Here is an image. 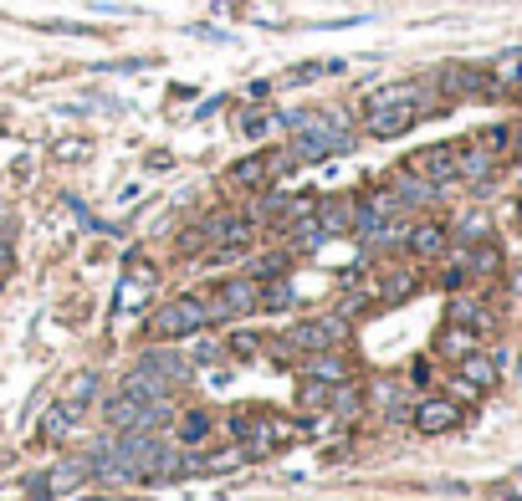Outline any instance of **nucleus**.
Here are the masks:
<instances>
[{
    "instance_id": "1",
    "label": "nucleus",
    "mask_w": 522,
    "mask_h": 501,
    "mask_svg": "<svg viewBox=\"0 0 522 501\" xmlns=\"http://www.w3.org/2000/svg\"><path fill=\"white\" fill-rule=\"evenodd\" d=\"M251 236H256V220L251 215H241V210H215V215H205L195 231L180 241V251H205V246H215V251H246Z\"/></svg>"
},
{
    "instance_id": "2",
    "label": "nucleus",
    "mask_w": 522,
    "mask_h": 501,
    "mask_svg": "<svg viewBox=\"0 0 522 501\" xmlns=\"http://www.w3.org/2000/svg\"><path fill=\"white\" fill-rule=\"evenodd\" d=\"M210 323V307L205 297H174L154 312V333L159 338H185V333H200Z\"/></svg>"
},
{
    "instance_id": "3",
    "label": "nucleus",
    "mask_w": 522,
    "mask_h": 501,
    "mask_svg": "<svg viewBox=\"0 0 522 501\" xmlns=\"http://www.w3.org/2000/svg\"><path fill=\"white\" fill-rule=\"evenodd\" d=\"M348 338V323L343 317H318V323H292L282 333V348H297V353H323V348H338Z\"/></svg>"
},
{
    "instance_id": "4",
    "label": "nucleus",
    "mask_w": 522,
    "mask_h": 501,
    "mask_svg": "<svg viewBox=\"0 0 522 501\" xmlns=\"http://www.w3.org/2000/svg\"><path fill=\"white\" fill-rule=\"evenodd\" d=\"M205 307H210V317H246V312H256V307H261L256 277H231V282H221V287L205 297Z\"/></svg>"
},
{
    "instance_id": "5",
    "label": "nucleus",
    "mask_w": 522,
    "mask_h": 501,
    "mask_svg": "<svg viewBox=\"0 0 522 501\" xmlns=\"http://www.w3.org/2000/svg\"><path fill=\"white\" fill-rule=\"evenodd\" d=\"M164 415H169V404H144V399H134V394H118V399L108 404V425H113V430H154Z\"/></svg>"
},
{
    "instance_id": "6",
    "label": "nucleus",
    "mask_w": 522,
    "mask_h": 501,
    "mask_svg": "<svg viewBox=\"0 0 522 501\" xmlns=\"http://www.w3.org/2000/svg\"><path fill=\"white\" fill-rule=\"evenodd\" d=\"M405 169H415L420 179H430V185H451L456 179V144H430V149L410 154Z\"/></svg>"
},
{
    "instance_id": "7",
    "label": "nucleus",
    "mask_w": 522,
    "mask_h": 501,
    "mask_svg": "<svg viewBox=\"0 0 522 501\" xmlns=\"http://www.w3.org/2000/svg\"><path fill=\"white\" fill-rule=\"evenodd\" d=\"M441 87H446L451 98H497V82L482 67H446L441 72Z\"/></svg>"
},
{
    "instance_id": "8",
    "label": "nucleus",
    "mask_w": 522,
    "mask_h": 501,
    "mask_svg": "<svg viewBox=\"0 0 522 501\" xmlns=\"http://www.w3.org/2000/svg\"><path fill=\"white\" fill-rule=\"evenodd\" d=\"M410 420H415L420 435H446V430L461 425V404L456 399H420Z\"/></svg>"
},
{
    "instance_id": "9",
    "label": "nucleus",
    "mask_w": 522,
    "mask_h": 501,
    "mask_svg": "<svg viewBox=\"0 0 522 501\" xmlns=\"http://www.w3.org/2000/svg\"><path fill=\"white\" fill-rule=\"evenodd\" d=\"M420 123V103H395V108H379V113H369V133L374 139H400V133H410Z\"/></svg>"
},
{
    "instance_id": "10",
    "label": "nucleus",
    "mask_w": 522,
    "mask_h": 501,
    "mask_svg": "<svg viewBox=\"0 0 522 501\" xmlns=\"http://www.w3.org/2000/svg\"><path fill=\"white\" fill-rule=\"evenodd\" d=\"M277 169H287V159H277V154H246V159L231 169V185H241V190H267V179H272Z\"/></svg>"
},
{
    "instance_id": "11",
    "label": "nucleus",
    "mask_w": 522,
    "mask_h": 501,
    "mask_svg": "<svg viewBox=\"0 0 522 501\" xmlns=\"http://www.w3.org/2000/svg\"><path fill=\"white\" fill-rule=\"evenodd\" d=\"M169 379L164 374H154L149 363L144 369H134V374H123V384H118V394H134V399H144V404H169Z\"/></svg>"
},
{
    "instance_id": "12",
    "label": "nucleus",
    "mask_w": 522,
    "mask_h": 501,
    "mask_svg": "<svg viewBox=\"0 0 522 501\" xmlns=\"http://www.w3.org/2000/svg\"><path fill=\"white\" fill-rule=\"evenodd\" d=\"M497 169V154L482 149V144H461L456 149V179H466V185H487Z\"/></svg>"
},
{
    "instance_id": "13",
    "label": "nucleus",
    "mask_w": 522,
    "mask_h": 501,
    "mask_svg": "<svg viewBox=\"0 0 522 501\" xmlns=\"http://www.w3.org/2000/svg\"><path fill=\"white\" fill-rule=\"evenodd\" d=\"M77 415H82V409H77L72 399H57V404L47 409V415H41V425H36V440H41V445H57V440H67V435H72V425H77Z\"/></svg>"
},
{
    "instance_id": "14",
    "label": "nucleus",
    "mask_w": 522,
    "mask_h": 501,
    "mask_svg": "<svg viewBox=\"0 0 522 501\" xmlns=\"http://www.w3.org/2000/svg\"><path fill=\"white\" fill-rule=\"evenodd\" d=\"M313 215H318V225H323V236H354V215H359V205L343 200V195H333V200H323Z\"/></svg>"
},
{
    "instance_id": "15",
    "label": "nucleus",
    "mask_w": 522,
    "mask_h": 501,
    "mask_svg": "<svg viewBox=\"0 0 522 501\" xmlns=\"http://www.w3.org/2000/svg\"><path fill=\"white\" fill-rule=\"evenodd\" d=\"M405 246L420 256V261H435V256H446V246H451V236H446V225H435V220H425V225H415V231L405 236Z\"/></svg>"
},
{
    "instance_id": "16",
    "label": "nucleus",
    "mask_w": 522,
    "mask_h": 501,
    "mask_svg": "<svg viewBox=\"0 0 522 501\" xmlns=\"http://www.w3.org/2000/svg\"><path fill=\"white\" fill-rule=\"evenodd\" d=\"M395 103H420V82H389V87H374V93L364 98V113L395 108Z\"/></svg>"
},
{
    "instance_id": "17",
    "label": "nucleus",
    "mask_w": 522,
    "mask_h": 501,
    "mask_svg": "<svg viewBox=\"0 0 522 501\" xmlns=\"http://www.w3.org/2000/svg\"><path fill=\"white\" fill-rule=\"evenodd\" d=\"M461 384H471V389H492L497 384V358H487V353H461Z\"/></svg>"
},
{
    "instance_id": "18",
    "label": "nucleus",
    "mask_w": 522,
    "mask_h": 501,
    "mask_svg": "<svg viewBox=\"0 0 522 501\" xmlns=\"http://www.w3.org/2000/svg\"><path fill=\"white\" fill-rule=\"evenodd\" d=\"M302 369H308L313 379H323V384H348V363L333 353V348H323V353H308V363H302Z\"/></svg>"
},
{
    "instance_id": "19",
    "label": "nucleus",
    "mask_w": 522,
    "mask_h": 501,
    "mask_svg": "<svg viewBox=\"0 0 522 501\" xmlns=\"http://www.w3.org/2000/svg\"><path fill=\"white\" fill-rule=\"evenodd\" d=\"M446 317H451L456 328H471V333H492V312H487L482 302H471V297H456Z\"/></svg>"
},
{
    "instance_id": "20",
    "label": "nucleus",
    "mask_w": 522,
    "mask_h": 501,
    "mask_svg": "<svg viewBox=\"0 0 522 501\" xmlns=\"http://www.w3.org/2000/svg\"><path fill=\"white\" fill-rule=\"evenodd\" d=\"M461 271H466V277H497V271H502V251L487 246V241H476V246L461 256Z\"/></svg>"
},
{
    "instance_id": "21",
    "label": "nucleus",
    "mask_w": 522,
    "mask_h": 501,
    "mask_svg": "<svg viewBox=\"0 0 522 501\" xmlns=\"http://www.w3.org/2000/svg\"><path fill=\"white\" fill-rule=\"evenodd\" d=\"M144 363L154 374H164L169 384H185L190 379V358L185 353H169V348H154V353H144Z\"/></svg>"
},
{
    "instance_id": "22",
    "label": "nucleus",
    "mask_w": 522,
    "mask_h": 501,
    "mask_svg": "<svg viewBox=\"0 0 522 501\" xmlns=\"http://www.w3.org/2000/svg\"><path fill=\"white\" fill-rule=\"evenodd\" d=\"M435 190H441V185L420 179L415 169H405V174L395 179V200H400V205H430V200H435Z\"/></svg>"
},
{
    "instance_id": "23",
    "label": "nucleus",
    "mask_w": 522,
    "mask_h": 501,
    "mask_svg": "<svg viewBox=\"0 0 522 501\" xmlns=\"http://www.w3.org/2000/svg\"><path fill=\"white\" fill-rule=\"evenodd\" d=\"M318 241H328L323 225H318V215H297V225L287 231V246H292V251H313Z\"/></svg>"
},
{
    "instance_id": "24",
    "label": "nucleus",
    "mask_w": 522,
    "mask_h": 501,
    "mask_svg": "<svg viewBox=\"0 0 522 501\" xmlns=\"http://www.w3.org/2000/svg\"><path fill=\"white\" fill-rule=\"evenodd\" d=\"M297 404L302 409H328V404H338V394H333V384H323V379H302V389H297Z\"/></svg>"
},
{
    "instance_id": "25",
    "label": "nucleus",
    "mask_w": 522,
    "mask_h": 501,
    "mask_svg": "<svg viewBox=\"0 0 522 501\" xmlns=\"http://www.w3.org/2000/svg\"><path fill=\"white\" fill-rule=\"evenodd\" d=\"M471 348H476V333H471V328H456V323H451V328L441 333V353L461 358V353H471Z\"/></svg>"
},
{
    "instance_id": "26",
    "label": "nucleus",
    "mask_w": 522,
    "mask_h": 501,
    "mask_svg": "<svg viewBox=\"0 0 522 501\" xmlns=\"http://www.w3.org/2000/svg\"><path fill=\"white\" fill-rule=\"evenodd\" d=\"M205 435H210V420L205 415H185L180 430H174V440H180V445H200Z\"/></svg>"
},
{
    "instance_id": "27",
    "label": "nucleus",
    "mask_w": 522,
    "mask_h": 501,
    "mask_svg": "<svg viewBox=\"0 0 522 501\" xmlns=\"http://www.w3.org/2000/svg\"><path fill=\"white\" fill-rule=\"evenodd\" d=\"M379 292H384V302H400V297L415 292V277H410V271H389V282H384Z\"/></svg>"
},
{
    "instance_id": "28",
    "label": "nucleus",
    "mask_w": 522,
    "mask_h": 501,
    "mask_svg": "<svg viewBox=\"0 0 522 501\" xmlns=\"http://www.w3.org/2000/svg\"><path fill=\"white\" fill-rule=\"evenodd\" d=\"M487 236H492V220H487V215H471V220H461V241H466V246L487 241Z\"/></svg>"
},
{
    "instance_id": "29",
    "label": "nucleus",
    "mask_w": 522,
    "mask_h": 501,
    "mask_svg": "<svg viewBox=\"0 0 522 501\" xmlns=\"http://www.w3.org/2000/svg\"><path fill=\"white\" fill-rule=\"evenodd\" d=\"M476 144L497 154V149H507V144H512V128H487V133H482V139H476Z\"/></svg>"
},
{
    "instance_id": "30",
    "label": "nucleus",
    "mask_w": 522,
    "mask_h": 501,
    "mask_svg": "<svg viewBox=\"0 0 522 501\" xmlns=\"http://www.w3.org/2000/svg\"><path fill=\"white\" fill-rule=\"evenodd\" d=\"M93 389H98V379H93V374H82V379L72 384V394H67V399H72L77 409H87V394H93Z\"/></svg>"
},
{
    "instance_id": "31",
    "label": "nucleus",
    "mask_w": 522,
    "mask_h": 501,
    "mask_svg": "<svg viewBox=\"0 0 522 501\" xmlns=\"http://www.w3.org/2000/svg\"><path fill=\"white\" fill-rule=\"evenodd\" d=\"M267 128H272V118H241V133H251V139H261Z\"/></svg>"
},
{
    "instance_id": "32",
    "label": "nucleus",
    "mask_w": 522,
    "mask_h": 501,
    "mask_svg": "<svg viewBox=\"0 0 522 501\" xmlns=\"http://www.w3.org/2000/svg\"><path fill=\"white\" fill-rule=\"evenodd\" d=\"M287 302H292V292H287V287H272L267 297H261V307H287Z\"/></svg>"
},
{
    "instance_id": "33",
    "label": "nucleus",
    "mask_w": 522,
    "mask_h": 501,
    "mask_svg": "<svg viewBox=\"0 0 522 501\" xmlns=\"http://www.w3.org/2000/svg\"><path fill=\"white\" fill-rule=\"evenodd\" d=\"M231 348H236V353H256V348H261V338H251V333H236V338H231Z\"/></svg>"
},
{
    "instance_id": "34",
    "label": "nucleus",
    "mask_w": 522,
    "mask_h": 501,
    "mask_svg": "<svg viewBox=\"0 0 522 501\" xmlns=\"http://www.w3.org/2000/svg\"><path fill=\"white\" fill-rule=\"evenodd\" d=\"M57 154H62V159H87V144H82V139H77V144H62V149H57Z\"/></svg>"
},
{
    "instance_id": "35",
    "label": "nucleus",
    "mask_w": 522,
    "mask_h": 501,
    "mask_svg": "<svg viewBox=\"0 0 522 501\" xmlns=\"http://www.w3.org/2000/svg\"><path fill=\"white\" fill-rule=\"evenodd\" d=\"M11 266V241H6V231H0V271Z\"/></svg>"
},
{
    "instance_id": "36",
    "label": "nucleus",
    "mask_w": 522,
    "mask_h": 501,
    "mask_svg": "<svg viewBox=\"0 0 522 501\" xmlns=\"http://www.w3.org/2000/svg\"><path fill=\"white\" fill-rule=\"evenodd\" d=\"M507 149H512V154H522V123L512 128V144H507Z\"/></svg>"
},
{
    "instance_id": "37",
    "label": "nucleus",
    "mask_w": 522,
    "mask_h": 501,
    "mask_svg": "<svg viewBox=\"0 0 522 501\" xmlns=\"http://www.w3.org/2000/svg\"><path fill=\"white\" fill-rule=\"evenodd\" d=\"M517 225H522V205H517Z\"/></svg>"
}]
</instances>
